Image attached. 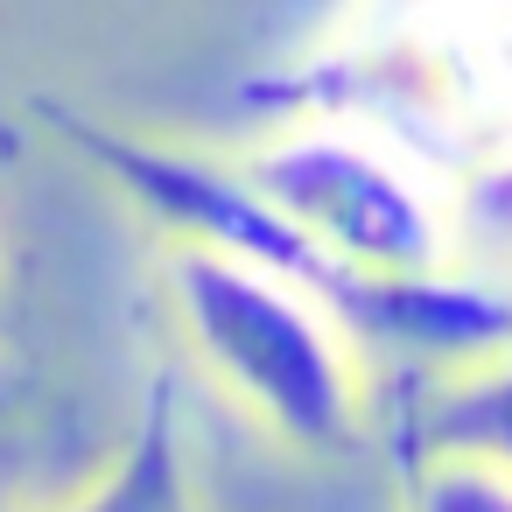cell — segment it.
I'll list each match as a JSON object with an SVG mask.
<instances>
[{"label":"cell","mask_w":512,"mask_h":512,"mask_svg":"<svg viewBox=\"0 0 512 512\" xmlns=\"http://www.w3.org/2000/svg\"><path fill=\"white\" fill-rule=\"evenodd\" d=\"M162 295L190 344V365L260 435L295 456H351L365 442L351 337L302 288L204 246H169Z\"/></svg>","instance_id":"3"},{"label":"cell","mask_w":512,"mask_h":512,"mask_svg":"<svg viewBox=\"0 0 512 512\" xmlns=\"http://www.w3.org/2000/svg\"><path fill=\"white\" fill-rule=\"evenodd\" d=\"M239 169L330 253L379 274L449 267V197L428 190L421 162L386 148L379 134L323 113H288Z\"/></svg>","instance_id":"4"},{"label":"cell","mask_w":512,"mask_h":512,"mask_svg":"<svg viewBox=\"0 0 512 512\" xmlns=\"http://www.w3.org/2000/svg\"><path fill=\"white\" fill-rule=\"evenodd\" d=\"M253 99L281 120H351L407 162L456 176L512 148V0H344Z\"/></svg>","instance_id":"2"},{"label":"cell","mask_w":512,"mask_h":512,"mask_svg":"<svg viewBox=\"0 0 512 512\" xmlns=\"http://www.w3.org/2000/svg\"><path fill=\"white\" fill-rule=\"evenodd\" d=\"M0 337H8V274H0Z\"/></svg>","instance_id":"9"},{"label":"cell","mask_w":512,"mask_h":512,"mask_svg":"<svg viewBox=\"0 0 512 512\" xmlns=\"http://www.w3.org/2000/svg\"><path fill=\"white\" fill-rule=\"evenodd\" d=\"M400 456H463L512 477V351L421 379L400 421Z\"/></svg>","instance_id":"6"},{"label":"cell","mask_w":512,"mask_h":512,"mask_svg":"<svg viewBox=\"0 0 512 512\" xmlns=\"http://www.w3.org/2000/svg\"><path fill=\"white\" fill-rule=\"evenodd\" d=\"M36 120L64 155H78L141 225H155L169 246H204L225 260H246L288 288H302L372 365L421 379H449L463 365H484L512 351V288L491 274L449 260L414 274H379L330 260L239 162L162 141L148 127H120L71 99H36Z\"/></svg>","instance_id":"1"},{"label":"cell","mask_w":512,"mask_h":512,"mask_svg":"<svg viewBox=\"0 0 512 512\" xmlns=\"http://www.w3.org/2000/svg\"><path fill=\"white\" fill-rule=\"evenodd\" d=\"M50 512H204L197 498V463H190V435H183V407H176V379L162 372L134 414V428L113 442V456Z\"/></svg>","instance_id":"5"},{"label":"cell","mask_w":512,"mask_h":512,"mask_svg":"<svg viewBox=\"0 0 512 512\" xmlns=\"http://www.w3.org/2000/svg\"><path fill=\"white\" fill-rule=\"evenodd\" d=\"M400 512H512V477L463 456H407Z\"/></svg>","instance_id":"8"},{"label":"cell","mask_w":512,"mask_h":512,"mask_svg":"<svg viewBox=\"0 0 512 512\" xmlns=\"http://www.w3.org/2000/svg\"><path fill=\"white\" fill-rule=\"evenodd\" d=\"M449 239L463 267L512 288V148L449 176Z\"/></svg>","instance_id":"7"}]
</instances>
